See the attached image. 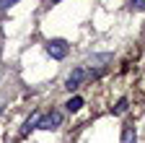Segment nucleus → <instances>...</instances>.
<instances>
[{"mask_svg":"<svg viewBox=\"0 0 145 143\" xmlns=\"http://www.w3.org/2000/svg\"><path fill=\"white\" fill-rule=\"evenodd\" d=\"M47 52L54 60H65L67 57V42L65 39H49L47 42Z\"/></svg>","mask_w":145,"mask_h":143,"instance_id":"1","label":"nucleus"},{"mask_svg":"<svg viewBox=\"0 0 145 143\" xmlns=\"http://www.w3.org/2000/svg\"><path fill=\"white\" fill-rule=\"evenodd\" d=\"M60 125H62V115L60 112H47L42 117V122H39V130H57Z\"/></svg>","mask_w":145,"mask_h":143,"instance_id":"2","label":"nucleus"},{"mask_svg":"<svg viewBox=\"0 0 145 143\" xmlns=\"http://www.w3.org/2000/svg\"><path fill=\"white\" fill-rule=\"evenodd\" d=\"M86 78V70L83 68H75V70H72V73L67 76V81H65V88H67V91H75V88L80 86V81Z\"/></svg>","mask_w":145,"mask_h":143,"instance_id":"3","label":"nucleus"},{"mask_svg":"<svg viewBox=\"0 0 145 143\" xmlns=\"http://www.w3.org/2000/svg\"><path fill=\"white\" fill-rule=\"evenodd\" d=\"M39 122H42V115L39 112H34L26 122H24V128H21V135H29L31 130H39Z\"/></svg>","mask_w":145,"mask_h":143,"instance_id":"4","label":"nucleus"},{"mask_svg":"<svg viewBox=\"0 0 145 143\" xmlns=\"http://www.w3.org/2000/svg\"><path fill=\"white\" fill-rule=\"evenodd\" d=\"M122 143H137V133H135V128H127L122 130Z\"/></svg>","mask_w":145,"mask_h":143,"instance_id":"5","label":"nucleus"},{"mask_svg":"<svg viewBox=\"0 0 145 143\" xmlns=\"http://www.w3.org/2000/svg\"><path fill=\"white\" fill-rule=\"evenodd\" d=\"M65 107H67V112H78L80 107H83V96H70Z\"/></svg>","mask_w":145,"mask_h":143,"instance_id":"6","label":"nucleus"},{"mask_svg":"<svg viewBox=\"0 0 145 143\" xmlns=\"http://www.w3.org/2000/svg\"><path fill=\"white\" fill-rule=\"evenodd\" d=\"M127 107H130V104H127V99H119V101L112 107V115H124V112H127Z\"/></svg>","mask_w":145,"mask_h":143,"instance_id":"7","label":"nucleus"},{"mask_svg":"<svg viewBox=\"0 0 145 143\" xmlns=\"http://www.w3.org/2000/svg\"><path fill=\"white\" fill-rule=\"evenodd\" d=\"M132 8L135 11H145V0H132Z\"/></svg>","mask_w":145,"mask_h":143,"instance_id":"8","label":"nucleus"},{"mask_svg":"<svg viewBox=\"0 0 145 143\" xmlns=\"http://www.w3.org/2000/svg\"><path fill=\"white\" fill-rule=\"evenodd\" d=\"M18 0H0V8H10V5H16Z\"/></svg>","mask_w":145,"mask_h":143,"instance_id":"9","label":"nucleus"},{"mask_svg":"<svg viewBox=\"0 0 145 143\" xmlns=\"http://www.w3.org/2000/svg\"><path fill=\"white\" fill-rule=\"evenodd\" d=\"M0 112H3V101H0Z\"/></svg>","mask_w":145,"mask_h":143,"instance_id":"10","label":"nucleus"}]
</instances>
